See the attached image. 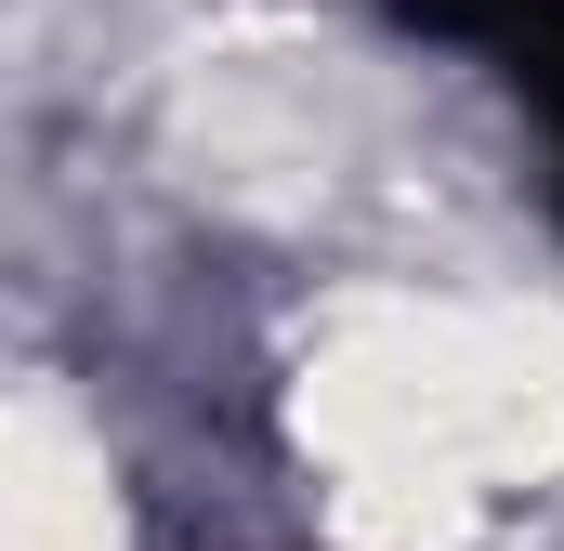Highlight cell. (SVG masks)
Listing matches in <instances>:
<instances>
[{
    "mask_svg": "<svg viewBox=\"0 0 564 551\" xmlns=\"http://www.w3.org/2000/svg\"><path fill=\"white\" fill-rule=\"evenodd\" d=\"M421 40H473L525 79L539 132H552V184H564V0H394Z\"/></svg>",
    "mask_w": 564,
    "mask_h": 551,
    "instance_id": "6da1fadb",
    "label": "cell"
}]
</instances>
